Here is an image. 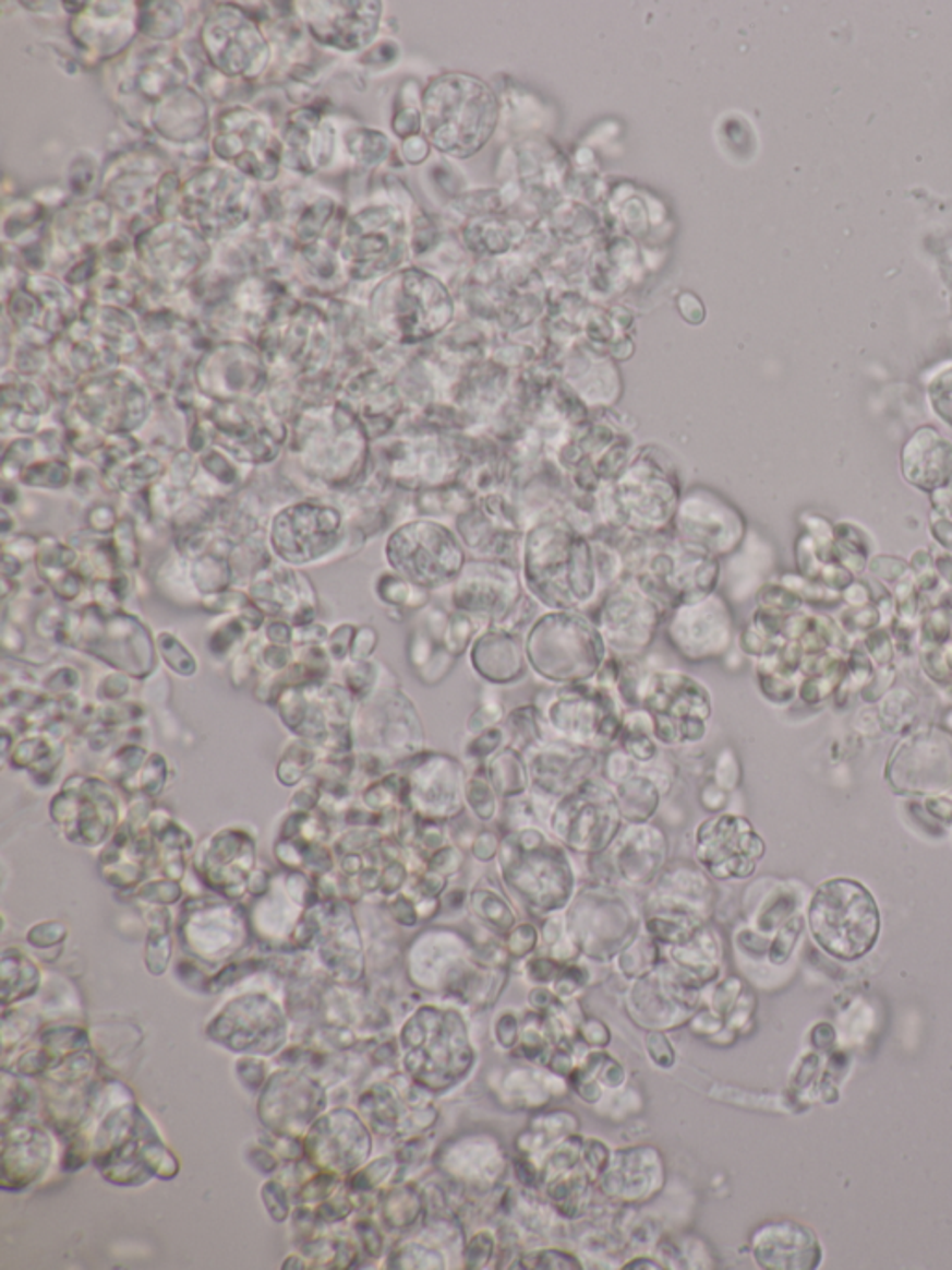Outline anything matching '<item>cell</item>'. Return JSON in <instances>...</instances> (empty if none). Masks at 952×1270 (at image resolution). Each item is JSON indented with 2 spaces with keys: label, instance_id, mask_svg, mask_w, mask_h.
Returning <instances> with one entry per match:
<instances>
[{
  "label": "cell",
  "instance_id": "cell-1",
  "mask_svg": "<svg viewBox=\"0 0 952 1270\" xmlns=\"http://www.w3.org/2000/svg\"><path fill=\"white\" fill-rule=\"evenodd\" d=\"M532 673L555 686L590 683L605 664V639L580 612L538 615L523 641Z\"/></svg>",
  "mask_w": 952,
  "mask_h": 1270
},
{
  "label": "cell",
  "instance_id": "cell-2",
  "mask_svg": "<svg viewBox=\"0 0 952 1270\" xmlns=\"http://www.w3.org/2000/svg\"><path fill=\"white\" fill-rule=\"evenodd\" d=\"M815 942L835 960L856 961L877 945L882 921L872 892L856 879L820 883L808 907Z\"/></svg>",
  "mask_w": 952,
  "mask_h": 1270
},
{
  "label": "cell",
  "instance_id": "cell-3",
  "mask_svg": "<svg viewBox=\"0 0 952 1270\" xmlns=\"http://www.w3.org/2000/svg\"><path fill=\"white\" fill-rule=\"evenodd\" d=\"M497 859L506 886L532 910L551 913L568 904L575 883L568 855L543 828L503 834Z\"/></svg>",
  "mask_w": 952,
  "mask_h": 1270
},
{
  "label": "cell",
  "instance_id": "cell-4",
  "mask_svg": "<svg viewBox=\"0 0 952 1270\" xmlns=\"http://www.w3.org/2000/svg\"><path fill=\"white\" fill-rule=\"evenodd\" d=\"M497 123V102L473 79L447 76L426 99L429 133L443 152L467 157L479 152Z\"/></svg>",
  "mask_w": 952,
  "mask_h": 1270
},
{
  "label": "cell",
  "instance_id": "cell-5",
  "mask_svg": "<svg viewBox=\"0 0 952 1270\" xmlns=\"http://www.w3.org/2000/svg\"><path fill=\"white\" fill-rule=\"evenodd\" d=\"M542 710L551 738L605 752L618 746L624 704L614 689L600 684L580 683L561 686Z\"/></svg>",
  "mask_w": 952,
  "mask_h": 1270
},
{
  "label": "cell",
  "instance_id": "cell-6",
  "mask_svg": "<svg viewBox=\"0 0 952 1270\" xmlns=\"http://www.w3.org/2000/svg\"><path fill=\"white\" fill-rule=\"evenodd\" d=\"M642 709L653 717L659 746L692 747L701 744L713 717L709 689L679 670H653L643 689Z\"/></svg>",
  "mask_w": 952,
  "mask_h": 1270
},
{
  "label": "cell",
  "instance_id": "cell-7",
  "mask_svg": "<svg viewBox=\"0 0 952 1270\" xmlns=\"http://www.w3.org/2000/svg\"><path fill=\"white\" fill-rule=\"evenodd\" d=\"M547 829L571 852L605 854L624 829L616 792L603 778L588 779L555 803Z\"/></svg>",
  "mask_w": 952,
  "mask_h": 1270
},
{
  "label": "cell",
  "instance_id": "cell-8",
  "mask_svg": "<svg viewBox=\"0 0 952 1270\" xmlns=\"http://www.w3.org/2000/svg\"><path fill=\"white\" fill-rule=\"evenodd\" d=\"M883 778L899 796L951 794L952 734L932 725L904 734L890 751Z\"/></svg>",
  "mask_w": 952,
  "mask_h": 1270
},
{
  "label": "cell",
  "instance_id": "cell-9",
  "mask_svg": "<svg viewBox=\"0 0 952 1270\" xmlns=\"http://www.w3.org/2000/svg\"><path fill=\"white\" fill-rule=\"evenodd\" d=\"M666 612L632 575H627L603 594L593 625L616 656L638 657L653 643Z\"/></svg>",
  "mask_w": 952,
  "mask_h": 1270
},
{
  "label": "cell",
  "instance_id": "cell-10",
  "mask_svg": "<svg viewBox=\"0 0 952 1270\" xmlns=\"http://www.w3.org/2000/svg\"><path fill=\"white\" fill-rule=\"evenodd\" d=\"M764 852L767 844L745 816L719 812L694 831V857L716 879L750 878Z\"/></svg>",
  "mask_w": 952,
  "mask_h": 1270
},
{
  "label": "cell",
  "instance_id": "cell-11",
  "mask_svg": "<svg viewBox=\"0 0 952 1270\" xmlns=\"http://www.w3.org/2000/svg\"><path fill=\"white\" fill-rule=\"evenodd\" d=\"M389 559L421 587H443L456 582L466 557L456 538L435 524H410L389 541Z\"/></svg>",
  "mask_w": 952,
  "mask_h": 1270
},
{
  "label": "cell",
  "instance_id": "cell-12",
  "mask_svg": "<svg viewBox=\"0 0 952 1270\" xmlns=\"http://www.w3.org/2000/svg\"><path fill=\"white\" fill-rule=\"evenodd\" d=\"M525 594L514 567L506 562H467L453 589L456 612L498 628Z\"/></svg>",
  "mask_w": 952,
  "mask_h": 1270
},
{
  "label": "cell",
  "instance_id": "cell-13",
  "mask_svg": "<svg viewBox=\"0 0 952 1270\" xmlns=\"http://www.w3.org/2000/svg\"><path fill=\"white\" fill-rule=\"evenodd\" d=\"M666 636L688 662H706L724 656L732 646L733 617L727 602L711 594L703 601L677 606L672 614Z\"/></svg>",
  "mask_w": 952,
  "mask_h": 1270
},
{
  "label": "cell",
  "instance_id": "cell-14",
  "mask_svg": "<svg viewBox=\"0 0 952 1270\" xmlns=\"http://www.w3.org/2000/svg\"><path fill=\"white\" fill-rule=\"evenodd\" d=\"M448 298L439 285L415 274H406L385 298V324L400 340H423L442 329L448 319Z\"/></svg>",
  "mask_w": 952,
  "mask_h": 1270
},
{
  "label": "cell",
  "instance_id": "cell-15",
  "mask_svg": "<svg viewBox=\"0 0 952 1270\" xmlns=\"http://www.w3.org/2000/svg\"><path fill=\"white\" fill-rule=\"evenodd\" d=\"M530 786L553 799H561L577 786L595 778L603 752L564 739L549 738L525 751Z\"/></svg>",
  "mask_w": 952,
  "mask_h": 1270
},
{
  "label": "cell",
  "instance_id": "cell-16",
  "mask_svg": "<svg viewBox=\"0 0 952 1270\" xmlns=\"http://www.w3.org/2000/svg\"><path fill=\"white\" fill-rule=\"evenodd\" d=\"M341 517L334 509L298 506L281 512L272 530V541L290 561H305L329 550L337 538Z\"/></svg>",
  "mask_w": 952,
  "mask_h": 1270
},
{
  "label": "cell",
  "instance_id": "cell-17",
  "mask_svg": "<svg viewBox=\"0 0 952 1270\" xmlns=\"http://www.w3.org/2000/svg\"><path fill=\"white\" fill-rule=\"evenodd\" d=\"M413 802L426 820L447 822L466 815V768L447 755H432L415 771Z\"/></svg>",
  "mask_w": 952,
  "mask_h": 1270
},
{
  "label": "cell",
  "instance_id": "cell-18",
  "mask_svg": "<svg viewBox=\"0 0 952 1270\" xmlns=\"http://www.w3.org/2000/svg\"><path fill=\"white\" fill-rule=\"evenodd\" d=\"M902 479L919 492L932 496L952 485V440L925 425L904 442L899 459Z\"/></svg>",
  "mask_w": 952,
  "mask_h": 1270
},
{
  "label": "cell",
  "instance_id": "cell-19",
  "mask_svg": "<svg viewBox=\"0 0 952 1270\" xmlns=\"http://www.w3.org/2000/svg\"><path fill=\"white\" fill-rule=\"evenodd\" d=\"M608 850L614 873L631 886H648L664 870L668 839L653 823H625Z\"/></svg>",
  "mask_w": 952,
  "mask_h": 1270
},
{
  "label": "cell",
  "instance_id": "cell-20",
  "mask_svg": "<svg viewBox=\"0 0 952 1270\" xmlns=\"http://www.w3.org/2000/svg\"><path fill=\"white\" fill-rule=\"evenodd\" d=\"M756 1258L769 1269L811 1270L819 1267L822 1248L809 1227L782 1222L757 1233Z\"/></svg>",
  "mask_w": 952,
  "mask_h": 1270
},
{
  "label": "cell",
  "instance_id": "cell-21",
  "mask_svg": "<svg viewBox=\"0 0 952 1270\" xmlns=\"http://www.w3.org/2000/svg\"><path fill=\"white\" fill-rule=\"evenodd\" d=\"M471 665L482 680L493 686H508L527 675V656L518 633L486 628L471 645Z\"/></svg>",
  "mask_w": 952,
  "mask_h": 1270
},
{
  "label": "cell",
  "instance_id": "cell-22",
  "mask_svg": "<svg viewBox=\"0 0 952 1270\" xmlns=\"http://www.w3.org/2000/svg\"><path fill=\"white\" fill-rule=\"evenodd\" d=\"M484 773L503 802L525 796L532 788L527 760L523 752L518 751L516 747L505 746L498 749L484 764Z\"/></svg>",
  "mask_w": 952,
  "mask_h": 1270
},
{
  "label": "cell",
  "instance_id": "cell-23",
  "mask_svg": "<svg viewBox=\"0 0 952 1270\" xmlns=\"http://www.w3.org/2000/svg\"><path fill=\"white\" fill-rule=\"evenodd\" d=\"M618 797L619 810L625 823H648L661 809L663 792L659 791L643 771L638 770L632 778L618 786H612Z\"/></svg>",
  "mask_w": 952,
  "mask_h": 1270
},
{
  "label": "cell",
  "instance_id": "cell-24",
  "mask_svg": "<svg viewBox=\"0 0 952 1270\" xmlns=\"http://www.w3.org/2000/svg\"><path fill=\"white\" fill-rule=\"evenodd\" d=\"M919 699L914 691L904 686H893L878 702V717L882 723L883 733L908 734L914 731L917 721Z\"/></svg>",
  "mask_w": 952,
  "mask_h": 1270
},
{
  "label": "cell",
  "instance_id": "cell-25",
  "mask_svg": "<svg viewBox=\"0 0 952 1270\" xmlns=\"http://www.w3.org/2000/svg\"><path fill=\"white\" fill-rule=\"evenodd\" d=\"M503 725L508 734V746L516 747L521 752L529 751L551 738L547 723L538 704H523L511 710L506 714Z\"/></svg>",
  "mask_w": 952,
  "mask_h": 1270
},
{
  "label": "cell",
  "instance_id": "cell-26",
  "mask_svg": "<svg viewBox=\"0 0 952 1270\" xmlns=\"http://www.w3.org/2000/svg\"><path fill=\"white\" fill-rule=\"evenodd\" d=\"M463 797H466L467 812L473 815L479 822L492 823L497 818L498 803L503 799L497 796L492 783L487 781L484 768L473 771L467 778Z\"/></svg>",
  "mask_w": 952,
  "mask_h": 1270
},
{
  "label": "cell",
  "instance_id": "cell-27",
  "mask_svg": "<svg viewBox=\"0 0 952 1270\" xmlns=\"http://www.w3.org/2000/svg\"><path fill=\"white\" fill-rule=\"evenodd\" d=\"M919 649H936L952 643V609L945 604L928 607L919 620Z\"/></svg>",
  "mask_w": 952,
  "mask_h": 1270
},
{
  "label": "cell",
  "instance_id": "cell-28",
  "mask_svg": "<svg viewBox=\"0 0 952 1270\" xmlns=\"http://www.w3.org/2000/svg\"><path fill=\"white\" fill-rule=\"evenodd\" d=\"M927 401L933 416L952 430V364L941 367L927 382Z\"/></svg>",
  "mask_w": 952,
  "mask_h": 1270
},
{
  "label": "cell",
  "instance_id": "cell-29",
  "mask_svg": "<svg viewBox=\"0 0 952 1270\" xmlns=\"http://www.w3.org/2000/svg\"><path fill=\"white\" fill-rule=\"evenodd\" d=\"M471 900H473L474 911L492 928L498 929V931H506V929H510L516 924V915L510 910V905L505 904L495 892L474 891Z\"/></svg>",
  "mask_w": 952,
  "mask_h": 1270
},
{
  "label": "cell",
  "instance_id": "cell-30",
  "mask_svg": "<svg viewBox=\"0 0 952 1270\" xmlns=\"http://www.w3.org/2000/svg\"><path fill=\"white\" fill-rule=\"evenodd\" d=\"M508 746V734H506L505 725H497V727L487 728L484 733L477 734L473 739L467 744L466 759L474 764V771L484 768L487 760L492 759L493 755Z\"/></svg>",
  "mask_w": 952,
  "mask_h": 1270
},
{
  "label": "cell",
  "instance_id": "cell-31",
  "mask_svg": "<svg viewBox=\"0 0 952 1270\" xmlns=\"http://www.w3.org/2000/svg\"><path fill=\"white\" fill-rule=\"evenodd\" d=\"M757 606L774 612V614L793 615L796 612H802L804 601L791 589L785 587L783 583H764L757 593Z\"/></svg>",
  "mask_w": 952,
  "mask_h": 1270
},
{
  "label": "cell",
  "instance_id": "cell-32",
  "mask_svg": "<svg viewBox=\"0 0 952 1270\" xmlns=\"http://www.w3.org/2000/svg\"><path fill=\"white\" fill-rule=\"evenodd\" d=\"M711 778H713L714 783L719 784L720 788H724L730 794L737 791L743 783V765H740L738 755L732 746L724 747L716 755Z\"/></svg>",
  "mask_w": 952,
  "mask_h": 1270
},
{
  "label": "cell",
  "instance_id": "cell-33",
  "mask_svg": "<svg viewBox=\"0 0 952 1270\" xmlns=\"http://www.w3.org/2000/svg\"><path fill=\"white\" fill-rule=\"evenodd\" d=\"M600 771L601 778L605 779L606 783L618 786L637 773L638 764L622 747L614 746L603 752Z\"/></svg>",
  "mask_w": 952,
  "mask_h": 1270
},
{
  "label": "cell",
  "instance_id": "cell-34",
  "mask_svg": "<svg viewBox=\"0 0 952 1270\" xmlns=\"http://www.w3.org/2000/svg\"><path fill=\"white\" fill-rule=\"evenodd\" d=\"M839 625L848 636H865V633L877 630L878 626H882V619H880L878 607L875 604H869V606L848 607L841 615Z\"/></svg>",
  "mask_w": 952,
  "mask_h": 1270
},
{
  "label": "cell",
  "instance_id": "cell-35",
  "mask_svg": "<svg viewBox=\"0 0 952 1270\" xmlns=\"http://www.w3.org/2000/svg\"><path fill=\"white\" fill-rule=\"evenodd\" d=\"M861 643L877 667L891 665L895 662V641H893L890 628L878 626L877 630L865 633Z\"/></svg>",
  "mask_w": 952,
  "mask_h": 1270
},
{
  "label": "cell",
  "instance_id": "cell-36",
  "mask_svg": "<svg viewBox=\"0 0 952 1270\" xmlns=\"http://www.w3.org/2000/svg\"><path fill=\"white\" fill-rule=\"evenodd\" d=\"M759 689L764 699L774 704H787L798 696V684L795 678L782 677L774 673H757Z\"/></svg>",
  "mask_w": 952,
  "mask_h": 1270
},
{
  "label": "cell",
  "instance_id": "cell-37",
  "mask_svg": "<svg viewBox=\"0 0 952 1270\" xmlns=\"http://www.w3.org/2000/svg\"><path fill=\"white\" fill-rule=\"evenodd\" d=\"M802 929H804V923H802L800 916L788 918L787 923L783 924L776 937H774V941L770 945L769 958L772 963L782 965V963H785L791 958L793 948H795L796 942H798V937H800Z\"/></svg>",
  "mask_w": 952,
  "mask_h": 1270
},
{
  "label": "cell",
  "instance_id": "cell-38",
  "mask_svg": "<svg viewBox=\"0 0 952 1270\" xmlns=\"http://www.w3.org/2000/svg\"><path fill=\"white\" fill-rule=\"evenodd\" d=\"M867 569H869V572L872 574L875 580L882 582L883 585H888V587L891 589L893 585H895L896 582H899V580H902L904 575L908 574L909 562L904 561V559H901V557H893L888 556V554H882V556L870 557L869 567H867Z\"/></svg>",
  "mask_w": 952,
  "mask_h": 1270
},
{
  "label": "cell",
  "instance_id": "cell-39",
  "mask_svg": "<svg viewBox=\"0 0 952 1270\" xmlns=\"http://www.w3.org/2000/svg\"><path fill=\"white\" fill-rule=\"evenodd\" d=\"M505 707L501 704V701H484L467 720V733L477 736L487 728L497 727L505 721Z\"/></svg>",
  "mask_w": 952,
  "mask_h": 1270
},
{
  "label": "cell",
  "instance_id": "cell-40",
  "mask_svg": "<svg viewBox=\"0 0 952 1270\" xmlns=\"http://www.w3.org/2000/svg\"><path fill=\"white\" fill-rule=\"evenodd\" d=\"M921 667L932 683L940 684V686H949L952 683V670L947 665L943 646L921 649Z\"/></svg>",
  "mask_w": 952,
  "mask_h": 1270
},
{
  "label": "cell",
  "instance_id": "cell-41",
  "mask_svg": "<svg viewBox=\"0 0 952 1270\" xmlns=\"http://www.w3.org/2000/svg\"><path fill=\"white\" fill-rule=\"evenodd\" d=\"M896 670L891 665H882L875 670V677L870 678V683L865 686L859 693H861V701L867 704H878L895 684Z\"/></svg>",
  "mask_w": 952,
  "mask_h": 1270
},
{
  "label": "cell",
  "instance_id": "cell-42",
  "mask_svg": "<svg viewBox=\"0 0 952 1270\" xmlns=\"http://www.w3.org/2000/svg\"><path fill=\"white\" fill-rule=\"evenodd\" d=\"M698 799H700L701 809L711 812V815H719V812H724L727 803H730V792L720 788L719 784L714 783L713 778L703 779Z\"/></svg>",
  "mask_w": 952,
  "mask_h": 1270
},
{
  "label": "cell",
  "instance_id": "cell-43",
  "mask_svg": "<svg viewBox=\"0 0 952 1270\" xmlns=\"http://www.w3.org/2000/svg\"><path fill=\"white\" fill-rule=\"evenodd\" d=\"M923 807L943 828L952 826V794L923 797Z\"/></svg>",
  "mask_w": 952,
  "mask_h": 1270
},
{
  "label": "cell",
  "instance_id": "cell-44",
  "mask_svg": "<svg viewBox=\"0 0 952 1270\" xmlns=\"http://www.w3.org/2000/svg\"><path fill=\"white\" fill-rule=\"evenodd\" d=\"M928 532L941 550L952 554V520L932 509L930 517H928Z\"/></svg>",
  "mask_w": 952,
  "mask_h": 1270
},
{
  "label": "cell",
  "instance_id": "cell-45",
  "mask_svg": "<svg viewBox=\"0 0 952 1270\" xmlns=\"http://www.w3.org/2000/svg\"><path fill=\"white\" fill-rule=\"evenodd\" d=\"M498 846H501V836L492 829H484V831H479V834L471 842V854L479 860H490L497 857Z\"/></svg>",
  "mask_w": 952,
  "mask_h": 1270
},
{
  "label": "cell",
  "instance_id": "cell-46",
  "mask_svg": "<svg viewBox=\"0 0 952 1270\" xmlns=\"http://www.w3.org/2000/svg\"><path fill=\"white\" fill-rule=\"evenodd\" d=\"M537 941L538 934L537 929H534V926H530V924H523V926H519V928H516L514 931H511L508 947H510L511 954L525 956L529 954L530 950H532L534 945H537Z\"/></svg>",
  "mask_w": 952,
  "mask_h": 1270
},
{
  "label": "cell",
  "instance_id": "cell-47",
  "mask_svg": "<svg viewBox=\"0 0 952 1270\" xmlns=\"http://www.w3.org/2000/svg\"><path fill=\"white\" fill-rule=\"evenodd\" d=\"M841 601L845 602L848 607H861L872 604V589L867 580H854L848 587L841 593Z\"/></svg>",
  "mask_w": 952,
  "mask_h": 1270
},
{
  "label": "cell",
  "instance_id": "cell-48",
  "mask_svg": "<svg viewBox=\"0 0 952 1270\" xmlns=\"http://www.w3.org/2000/svg\"><path fill=\"white\" fill-rule=\"evenodd\" d=\"M852 727L856 728L859 734L867 736V738H875L878 734L883 733L878 712L872 709L859 710L854 721H852Z\"/></svg>",
  "mask_w": 952,
  "mask_h": 1270
},
{
  "label": "cell",
  "instance_id": "cell-49",
  "mask_svg": "<svg viewBox=\"0 0 952 1270\" xmlns=\"http://www.w3.org/2000/svg\"><path fill=\"white\" fill-rule=\"evenodd\" d=\"M933 565H936V572L940 575L941 583L952 591V554L951 551H940L933 556Z\"/></svg>",
  "mask_w": 952,
  "mask_h": 1270
},
{
  "label": "cell",
  "instance_id": "cell-50",
  "mask_svg": "<svg viewBox=\"0 0 952 1270\" xmlns=\"http://www.w3.org/2000/svg\"><path fill=\"white\" fill-rule=\"evenodd\" d=\"M933 511L945 514L947 519L952 520V485L949 488H943L940 492L930 496Z\"/></svg>",
  "mask_w": 952,
  "mask_h": 1270
},
{
  "label": "cell",
  "instance_id": "cell-51",
  "mask_svg": "<svg viewBox=\"0 0 952 1270\" xmlns=\"http://www.w3.org/2000/svg\"><path fill=\"white\" fill-rule=\"evenodd\" d=\"M941 728H945L947 733L952 734V709L943 715L941 720Z\"/></svg>",
  "mask_w": 952,
  "mask_h": 1270
},
{
  "label": "cell",
  "instance_id": "cell-52",
  "mask_svg": "<svg viewBox=\"0 0 952 1270\" xmlns=\"http://www.w3.org/2000/svg\"><path fill=\"white\" fill-rule=\"evenodd\" d=\"M943 652H945L947 665H949V669L952 670V643L943 646Z\"/></svg>",
  "mask_w": 952,
  "mask_h": 1270
},
{
  "label": "cell",
  "instance_id": "cell-53",
  "mask_svg": "<svg viewBox=\"0 0 952 1270\" xmlns=\"http://www.w3.org/2000/svg\"><path fill=\"white\" fill-rule=\"evenodd\" d=\"M945 606H949L952 609V591L951 593H947Z\"/></svg>",
  "mask_w": 952,
  "mask_h": 1270
},
{
  "label": "cell",
  "instance_id": "cell-54",
  "mask_svg": "<svg viewBox=\"0 0 952 1270\" xmlns=\"http://www.w3.org/2000/svg\"><path fill=\"white\" fill-rule=\"evenodd\" d=\"M949 688H951V691H952V683H951V684H949Z\"/></svg>",
  "mask_w": 952,
  "mask_h": 1270
}]
</instances>
